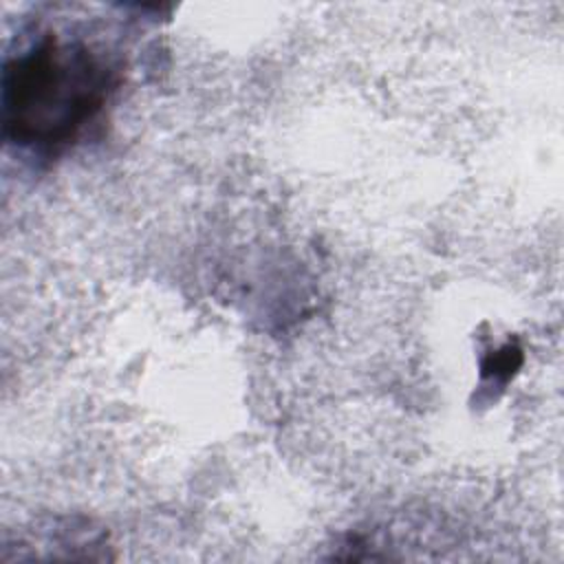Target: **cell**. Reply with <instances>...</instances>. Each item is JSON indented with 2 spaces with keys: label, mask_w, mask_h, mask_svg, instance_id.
<instances>
[{
  "label": "cell",
  "mask_w": 564,
  "mask_h": 564,
  "mask_svg": "<svg viewBox=\"0 0 564 564\" xmlns=\"http://www.w3.org/2000/svg\"><path fill=\"white\" fill-rule=\"evenodd\" d=\"M117 86L106 53L79 37L40 33L2 70V130L26 150L55 154L99 117Z\"/></svg>",
  "instance_id": "6da1fadb"
}]
</instances>
